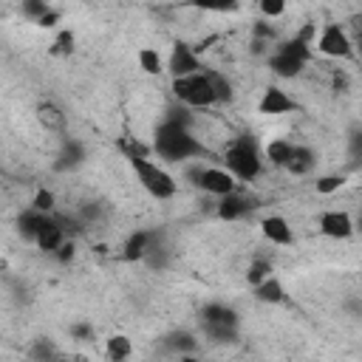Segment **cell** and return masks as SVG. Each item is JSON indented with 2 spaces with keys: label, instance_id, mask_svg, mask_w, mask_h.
<instances>
[{
  "label": "cell",
  "instance_id": "1",
  "mask_svg": "<svg viewBox=\"0 0 362 362\" xmlns=\"http://www.w3.org/2000/svg\"><path fill=\"white\" fill-rule=\"evenodd\" d=\"M153 153L167 164H187L189 158H204L206 147L187 124H175L161 119L153 133Z\"/></svg>",
  "mask_w": 362,
  "mask_h": 362
},
{
  "label": "cell",
  "instance_id": "2",
  "mask_svg": "<svg viewBox=\"0 0 362 362\" xmlns=\"http://www.w3.org/2000/svg\"><path fill=\"white\" fill-rule=\"evenodd\" d=\"M223 164L238 181H255L263 173V158H260L257 139L252 133L235 136V141L223 150Z\"/></svg>",
  "mask_w": 362,
  "mask_h": 362
},
{
  "label": "cell",
  "instance_id": "3",
  "mask_svg": "<svg viewBox=\"0 0 362 362\" xmlns=\"http://www.w3.org/2000/svg\"><path fill=\"white\" fill-rule=\"evenodd\" d=\"M127 164H130V170L136 173V181H139L153 198L170 201V198L178 192V181H175L161 164H156L150 156H144V158H130Z\"/></svg>",
  "mask_w": 362,
  "mask_h": 362
},
{
  "label": "cell",
  "instance_id": "4",
  "mask_svg": "<svg viewBox=\"0 0 362 362\" xmlns=\"http://www.w3.org/2000/svg\"><path fill=\"white\" fill-rule=\"evenodd\" d=\"M170 90H173V99L184 102L187 107L192 110H201V107H212L218 105L215 102V90H212V82H209V74L206 71H198V74H189V76H178L170 82Z\"/></svg>",
  "mask_w": 362,
  "mask_h": 362
},
{
  "label": "cell",
  "instance_id": "5",
  "mask_svg": "<svg viewBox=\"0 0 362 362\" xmlns=\"http://www.w3.org/2000/svg\"><path fill=\"white\" fill-rule=\"evenodd\" d=\"M322 57H334V59H351L356 51H354V40L348 37L345 25L339 23H325L320 28V37H317V45H314Z\"/></svg>",
  "mask_w": 362,
  "mask_h": 362
},
{
  "label": "cell",
  "instance_id": "6",
  "mask_svg": "<svg viewBox=\"0 0 362 362\" xmlns=\"http://www.w3.org/2000/svg\"><path fill=\"white\" fill-rule=\"evenodd\" d=\"M198 71H204V62H201L198 51L189 42L175 40L173 48H170V57H167V74L173 79H178V76H189V74H198Z\"/></svg>",
  "mask_w": 362,
  "mask_h": 362
},
{
  "label": "cell",
  "instance_id": "7",
  "mask_svg": "<svg viewBox=\"0 0 362 362\" xmlns=\"http://www.w3.org/2000/svg\"><path fill=\"white\" fill-rule=\"evenodd\" d=\"M195 187L209 192V195H215V198H221V195H229V192L238 189V178L226 167H204V173H201Z\"/></svg>",
  "mask_w": 362,
  "mask_h": 362
},
{
  "label": "cell",
  "instance_id": "8",
  "mask_svg": "<svg viewBox=\"0 0 362 362\" xmlns=\"http://www.w3.org/2000/svg\"><path fill=\"white\" fill-rule=\"evenodd\" d=\"M317 226H320V232L325 238H334V240H345V238H351L356 232V223L345 209H325L320 215Z\"/></svg>",
  "mask_w": 362,
  "mask_h": 362
},
{
  "label": "cell",
  "instance_id": "9",
  "mask_svg": "<svg viewBox=\"0 0 362 362\" xmlns=\"http://www.w3.org/2000/svg\"><path fill=\"white\" fill-rule=\"evenodd\" d=\"M255 206H257L255 198H249V195H243V192L235 189V192L218 198V204H215V215H218L221 221H240V218H246Z\"/></svg>",
  "mask_w": 362,
  "mask_h": 362
},
{
  "label": "cell",
  "instance_id": "10",
  "mask_svg": "<svg viewBox=\"0 0 362 362\" xmlns=\"http://www.w3.org/2000/svg\"><path fill=\"white\" fill-rule=\"evenodd\" d=\"M266 65H269V71H272L274 76H280V79H294V76L303 74V68H305L308 62H303L300 57H294V54L283 51L280 45H274L272 54L266 57Z\"/></svg>",
  "mask_w": 362,
  "mask_h": 362
},
{
  "label": "cell",
  "instance_id": "11",
  "mask_svg": "<svg viewBox=\"0 0 362 362\" xmlns=\"http://www.w3.org/2000/svg\"><path fill=\"white\" fill-rule=\"evenodd\" d=\"M291 110H297V102L277 85H269L257 102V113H263V116H280V113H291Z\"/></svg>",
  "mask_w": 362,
  "mask_h": 362
},
{
  "label": "cell",
  "instance_id": "12",
  "mask_svg": "<svg viewBox=\"0 0 362 362\" xmlns=\"http://www.w3.org/2000/svg\"><path fill=\"white\" fill-rule=\"evenodd\" d=\"M85 144L79 139H71V136H62V144H59V153H57V161H54V170L57 173H68V170H76L82 161H85Z\"/></svg>",
  "mask_w": 362,
  "mask_h": 362
},
{
  "label": "cell",
  "instance_id": "13",
  "mask_svg": "<svg viewBox=\"0 0 362 362\" xmlns=\"http://www.w3.org/2000/svg\"><path fill=\"white\" fill-rule=\"evenodd\" d=\"M260 232L274 246H291L294 243V232H291V226H288V221L283 215H266L260 221Z\"/></svg>",
  "mask_w": 362,
  "mask_h": 362
},
{
  "label": "cell",
  "instance_id": "14",
  "mask_svg": "<svg viewBox=\"0 0 362 362\" xmlns=\"http://www.w3.org/2000/svg\"><path fill=\"white\" fill-rule=\"evenodd\" d=\"M54 212H40V209H34V206H28V209H23V215L17 218V232L23 235V240H37V235H40V229L48 223V218H51Z\"/></svg>",
  "mask_w": 362,
  "mask_h": 362
},
{
  "label": "cell",
  "instance_id": "15",
  "mask_svg": "<svg viewBox=\"0 0 362 362\" xmlns=\"http://www.w3.org/2000/svg\"><path fill=\"white\" fill-rule=\"evenodd\" d=\"M68 235H65V229H62V223L57 221V215H51L48 218V223L40 229V235H37V240H34V246L40 249V252H45V255H54L57 249H59V243L65 240Z\"/></svg>",
  "mask_w": 362,
  "mask_h": 362
},
{
  "label": "cell",
  "instance_id": "16",
  "mask_svg": "<svg viewBox=\"0 0 362 362\" xmlns=\"http://www.w3.org/2000/svg\"><path fill=\"white\" fill-rule=\"evenodd\" d=\"M150 249V229H136L122 243V260L124 263H141Z\"/></svg>",
  "mask_w": 362,
  "mask_h": 362
},
{
  "label": "cell",
  "instance_id": "17",
  "mask_svg": "<svg viewBox=\"0 0 362 362\" xmlns=\"http://www.w3.org/2000/svg\"><path fill=\"white\" fill-rule=\"evenodd\" d=\"M37 122H40L42 130L65 136V124H68V122H65V113H62L54 102H40V105H37Z\"/></svg>",
  "mask_w": 362,
  "mask_h": 362
},
{
  "label": "cell",
  "instance_id": "18",
  "mask_svg": "<svg viewBox=\"0 0 362 362\" xmlns=\"http://www.w3.org/2000/svg\"><path fill=\"white\" fill-rule=\"evenodd\" d=\"M255 288V300L257 303H266V305H280V303H286V286L280 283V277H274V274H269L266 280H260L257 286H252Z\"/></svg>",
  "mask_w": 362,
  "mask_h": 362
},
{
  "label": "cell",
  "instance_id": "19",
  "mask_svg": "<svg viewBox=\"0 0 362 362\" xmlns=\"http://www.w3.org/2000/svg\"><path fill=\"white\" fill-rule=\"evenodd\" d=\"M164 348L170 354H178V356H192L198 351V337L192 331H184V328H175L164 337Z\"/></svg>",
  "mask_w": 362,
  "mask_h": 362
},
{
  "label": "cell",
  "instance_id": "20",
  "mask_svg": "<svg viewBox=\"0 0 362 362\" xmlns=\"http://www.w3.org/2000/svg\"><path fill=\"white\" fill-rule=\"evenodd\" d=\"M314 167H317V153H314L308 144H294V153H291L286 170H288L291 175H308Z\"/></svg>",
  "mask_w": 362,
  "mask_h": 362
},
{
  "label": "cell",
  "instance_id": "21",
  "mask_svg": "<svg viewBox=\"0 0 362 362\" xmlns=\"http://www.w3.org/2000/svg\"><path fill=\"white\" fill-rule=\"evenodd\" d=\"M201 322H232V325H240V317L226 303H206L201 308Z\"/></svg>",
  "mask_w": 362,
  "mask_h": 362
},
{
  "label": "cell",
  "instance_id": "22",
  "mask_svg": "<svg viewBox=\"0 0 362 362\" xmlns=\"http://www.w3.org/2000/svg\"><path fill=\"white\" fill-rule=\"evenodd\" d=\"M291 153H294V144H291L288 139H272V141L266 144V158H269V164H272V167L286 170V164H288Z\"/></svg>",
  "mask_w": 362,
  "mask_h": 362
},
{
  "label": "cell",
  "instance_id": "23",
  "mask_svg": "<svg viewBox=\"0 0 362 362\" xmlns=\"http://www.w3.org/2000/svg\"><path fill=\"white\" fill-rule=\"evenodd\" d=\"M201 328H204V337L218 345L238 339V325H232V322H201Z\"/></svg>",
  "mask_w": 362,
  "mask_h": 362
},
{
  "label": "cell",
  "instance_id": "24",
  "mask_svg": "<svg viewBox=\"0 0 362 362\" xmlns=\"http://www.w3.org/2000/svg\"><path fill=\"white\" fill-rule=\"evenodd\" d=\"M136 59H139V68L144 74H150V76H158L161 71H167V62L161 59V54L156 48H139Z\"/></svg>",
  "mask_w": 362,
  "mask_h": 362
},
{
  "label": "cell",
  "instance_id": "25",
  "mask_svg": "<svg viewBox=\"0 0 362 362\" xmlns=\"http://www.w3.org/2000/svg\"><path fill=\"white\" fill-rule=\"evenodd\" d=\"M206 74H209V82H212V90H215V102H218V105H229V102L235 99L232 82H229L221 71H206Z\"/></svg>",
  "mask_w": 362,
  "mask_h": 362
},
{
  "label": "cell",
  "instance_id": "26",
  "mask_svg": "<svg viewBox=\"0 0 362 362\" xmlns=\"http://www.w3.org/2000/svg\"><path fill=\"white\" fill-rule=\"evenodd\" d=\"M116 147H119V153H122L127 161H130V158H144V156L153 153V144H144V141H139L136 136H124V139H119Z\"/></svg>",
  "mask_w": 362,
  "mask_h": 362
},
{
  "label": "cell",
  "instance_id": "27",
  "mask_svg": "<svg viewBox=\"0 0 362 362\" xmlns=\"http://www.w3.org/2000/svg\"><path fill=\"white\" fill-rule=\"evenodd\" d=\"M105 354H107L113 362H119V359H127V356L133 354V342H130L124 334H113V337H107Z\"/></svg>",
  "mask_w": 362,
  "mask_h": 362
},
{
  "label": "cell",
  "instance_id": "28",
  "mask_svg": "<svg viewBox=\"0 0 362 362\" xmlns=\"http://www.w3.org/2000/svg\"><path fill=\"white\" fill-rule=\"evenodd\" d=\"M164 119L167 122H175V124H187V127H192V107H187L184 102H173V105H167L164 107Z\"/></svg>",
  "mask_w": 362,
  "mask_h": 362
},
{
  "label": "cell",
  "instance_id": "29",
  "mask_svg": "<svg viewBox=\"0 0 362 362\" xmlns=\"http://www.w3.org/2000/svg\"><path fill=\"white\" fill-rule=\"evenodd\" d=\"M272 272H274V269H272V260H266V257H255V260L249 263V269H246V283H249V286H257V283L266 280Z\"/></svg>",
  "mask_w": 362,
  "mask_h": 362
},
{
  "label": "cell",
  "instance_id": "30",
  "mask_svg": "<svg viewBox=\"0 0 362 362\" xmlns=\"http://www.w3.org/2000/svg\"><path fill=\"white\" fill-rule=\"evenodd\" d=\"M283 51H288V54H294V57H300L303 62H311L314 59V45H308V42H303L300 37H291V40H283V42H277Z\"/></svg>",
  "mask_w": 362,
  "mask_h": 362
},
{
  "label": "cell",
  "instance_id": "31",
  "mask_svg": "<svg viewBox=\"0 0 362 362\" xmlns=\"http://www.w3.org/2000/svg\"><path fill=\"white\" fill-rule=\"evenodd\" d=\"M187 6L201 8V11H235L240 0H187Z\"/></svg>",
  "mask_w": 362,
  "mask_h": 362
},
{
  "label": "cell",
  "instance_id": "32",
  "mask_svg": "<svg viewBox=\"0 0 362 362\" xmlns=\"http://www.w3.org/2000/svg\"><path fill=\"white\" fill-rule=\"evenodd\" d=\"M48 8H51L48 0H20V14H23L25 20H31V23H37Z\"/></svg>",
  "mask_w": 362,
  "mask_h": 362
},
{
  "label": "cell",
  "instance_id": "33",
  "mask_svg": "<svg viewBox=\"0 0 362 362\" xmlns=\"http://www.w3.org/2000/svg\"><path fill=\"white\" fill-rule=\"evenodd\" d=\"M74 42H76V37H74V31H71V28L57 31V40H54V45H51V54L68 57V54H74Z\"/></svg>",
  "mask_w": 362,
  "mask_h": 362
},
{
  "label": "cell",
  "instance_id": "34",
  "mask_svg": "<svg viewBox=\"0 0 362 362\" xmlns=\"http://www.w3.org/2000/svg\"><path fill=\"white\" fill-rule=\"evenodd\" d=\"M342 184H345V175H339V173H328V175H320V178L314 181V189H317L320 195H331V192H337Z\"/></svg>",
  "mask_w": 362,
  "mask_h": 362
},
{
  "label": "cell",
  "instance_id": "35",
  "mask_svg": "<svg viewBox=\"0 0 362 362\" xmlns=\"http://www.w3.org/2000/svg\"><path fill=\"white\" fill-rule=\"evenodd\" d=\"M31 206L40 209V212H54V209H57V195H54V189L40 187V189L34 192V198H31Z\"/></svg>",
  "mask_w": 362,
  "mask_h": 362
},
{
  "label": "cell",
  "instance_id": "36",
  "mask_svg": "<svg viewBox=\"0 0 362 362\" xmlns=\"http://www.w3.org/2000/svg\"><path fill=\"white\" fill-rule=\"evenodd\" d=\"M28 356L31 359H57L59 351H57V345L51 339H34V345L28 348Z\"/></svg>",
  "mask_w": 362,
  "mask_h": 362
},
{
  "label": "cell",
  "instance_id": "37",
  "mask_svg": "<svg viewBox=\"0 0 362 362\" xmlns=\"http://www.w3.org/2000/svg\"><path fill=\"white\" fill-rule=\"evenodd\" d=\"M252 37L255 40H266V42H274L277 40V31H274V25L263 17V20H255V25H252Z\"/></svg>",
  "mask_w": 362,
  "mask_h": 362
},
{
  "label": "cell",
  "instance_id": "38",
  "mask_svg": "<svg viewBox=\"0 0 362 362\" xmlns=\"http://www.w3.org/2000/svg\"><path fill=\"white\" fill-rule=\"evenodd\" d=\"M79 218L85 221V226H90V223H96V221H102V218H105V209H102V204H96V201H88V204H82V209H79Z\"/></svg>",
  "mask_w": 362,
  "mask_h": 362
},
{
  "label": "cell",
  "instance_id": "39",
  "mask_svg": "<svg viewBox=\"0 0 362 362\" xmlns=\"http://www.w3.org/2000/svg\"><path fill=\"white\" fill-rule=\"evenodd\" d=\"M68 334H71V339H76V342H90V339H93V325H90L88 320H79V322H74V325L68 328Z\"/></svg>",
  "mask_w": 362,
  "mask_h": 362
},
{
  "label": "cell",
  "instance_id": "40",
  "mask_svg": "<svg viewBox=\"0 0 362 362\" xmlns=\"http://www.w3.org/2000/svg\"><path fill=\"white\" fill-rule=\"evenodd\" d=\"M260 14L266 20H274V17H283L286 14V0H260Z\"/></svg>",
  "mask_w": 362,
  "mask_h": 362
},
{
  "label": "cell",
  "instance_id": "41",
  "mask_svg": "<svg viewBox=\"0 0 362 362\" xmlns=\"http://www.w3.org/2000/svg\"><path fill=\"white\" fill-rule=\"evenodd\" d=\"M348 156H351L354 164L362 161V127H356V130L348 133Z\"/></svg>",
  "mask_w": 362,
  "mask_h": 362
},
{
  "label": "cell",
  "instance_id": "42",
  "mask_svg": "<svg viewBox=\"0 0 362 362\" xmlns=\"http://www.w3.org/2000/svg\"><path fill=\"white\" fill-rule=\"evenodd\" d=\"M74 255H76V243H74V238H65V240L59 243V249L54 252V260L62 263V266H68V263L74 260Z\"/></svg>",
  "mask_w": 362,
  "mask_h": 362
},
{
  "label": "cell",
  "instance_id": "43",
  "mask_svg": "<svg viewBox=\"0 0 362 362\" xmlns=\"http://www.w3.org/2000/svg\"><path fill=\"white\" fill-rule=\"evenodd\" d=\"M331 88H334L337 93H348V90H351V76H348L342 68H334V71H331Z\"/></svg>",
  "mask_w": 362,
  "mask_h": 362
},
{
  "label": "cell",
  "instance_id": "44",
  "mask_svg": "<svg viewBox=\"0 0 362 362\" xmlns=\"http://www.w3.org/2000/svg\"><path fill=\"white\" fill-rule=\"evenodd\" d=\"M294 37H300L303 42H308V45H317V23H303L297 31H294Z\"/></svg>",
  "mask_w": 362,
  "mask_h": 362
},
{
  "label": "cell",
  "instance_id": "45",
  "mask_svg": "<svg viewBox=\"0 0 362 362\" xmlns=\"http://www.w3.org/2000/svg\"><path fill=\"white\" fill-rule=\"evenodd\" d=\"M59 20H62V14H59L57 8H48V11L37 20V25H40V28H57V23H59Z\"/></svg>",
  "mask_w": 362,
  "mask_h": 362
},
{
  "label": "cell",
  "instance_id": "46",
  "mask_svg": "<svg viewBox=\"0 0 362 362\" xmlns=\"http://www.w3.org/2000/svg\"><path fill=\"white\" fill-rule=\"evenodd\" d=\"M354 51L362 57V28H356V34H354Z\"/></svg>",
  "mask_w": 362,
  "mask_h": 362
},
{
  "label": "cell",
  "instance_id": "47",
  "mask_svg": "<svg viewBox=\"0 0 362 362\" xmlns=\"http://www.w3.org/2000/svg\"><path fill=\"white\" fill-rule=\"evenodd\" d=\"M354 223H356V229L362 232V209H359V215H356V221H354Z\"/></svg>",
  "mask_w": 362,
  "mask_h": 362
}]
</instances>
